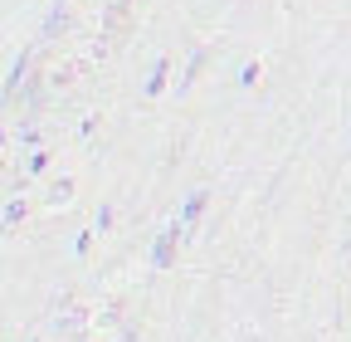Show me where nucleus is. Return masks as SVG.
I'll return each mask as SVG.
<instances>
[{
  "label": "nucleus",
  "instance_id": "obj_4",
  "mask_svg": "<svg viewBox=\"0 0 351 342\" xmlns=\"http://www.w3.org/2000/svg\"><path fill=\"white\" fill-rule=\"evenodd\" d=\"M166 73H171V64L156 59V64H152V78H147V93H161V89H166Z\"/></svg>",
  "mask_w": 351,
  "mask_h": 342
},
{
  "label": "nucleus",
  "instance_id": "obj_1",
  "mask_svg": "<svg viewBox=\"0 0 351 342\" xmlns=\"http://www.w3.org/2000/svg\"><path fill=\"white\" fill-rule=\"evenodd\" d=\"M176 240H186L181 220H171V225L156 235V244H152V269H166V264H171V254H176Z\"/></svg>",
  "mask_w": 351,
  "mask_h": 342
},
{
  "label": "nucleus",
  "instance_id": "obj_5",
  "mask_svg": "<svg viewBox=\"0 0 351 342\" xmlns=\"http://www.w3.org/2000/svg\"><path fill=\"white\" fill-rule=\"evenodd\" d=\"M20 216H25V201H20V196H15V201H10V205H5V216H0V225H5V230H10V225H15V220H20Z\"/></svg>",
  "mask_w": 351,
  "mask_h": 342
},
{
  "label": "nucleus",
  "instance_id": "obj_6",
  "mask_svg": "<svg viewBox=\"0 0 351 342\" xmlns=\"http://www.w3.org/2000/svg\"><path fill=\"white\" fill-rule=\"evenodd\" d=\"M112 225V205H98V220H93V230H108Z\"/></svg>",
  "mask_w": 351,
  "mask_h": 342
},
{
  "label": "nucleus",
  "instance_id": "obj_7",
  "mask_svg": "<svg viewBox=\"0 0 351 342\" xmlns=\"http://www.w3.org/2000/svg\"><path fill=\"white\" fill-rule=\"evenodd\" d=\"M93 235H98V230H83V235L73 240V254H88V244H93Z\"/></svg>",
  "mask_w": 351,
  "mask_h": 342
},
{
  "label": "nucleus",
  "instance_id": "obj_8",
  "mask_svg": "<svg viewBox=\"0 0 351 342\" xmlns=\"http://www.w3.org/2000/svg\"><path fill=\"white\" fill-rule=\"evenodd\" d=\"M254 78H258V64H244V69H239V89H249Z\"/></svg>",
  "mask_w": 351,
  "mask_h": 342
},
{
  "label": "nucleus",
  "instance_id": "obj_3",
  "mask_svg": "<svg viewBox=\"0 0 351 342\" xmlns=\"http://www.w3.org/2000/svg\"><path fill=\"white\" fill-rule=\"evenodd\" d=\"M205 201H210V191H191L186 196V205H181V216H176V220H181V230L191 235V225L200 220V210H205Z\"/></svg>",
  "mask_w": 351,
  "mask_h": 342
},
{
  "label": "nucleus",
  "instance_id": "obj_2",
  "mask_svg": "<svg viewBox=\"0 0 351 342\" xmlns=\"http://www.w3.org/2000/svg\"><path fill=\"white\" fill-rule=\"evenodd\" d=\"M25 69H29V54L20 49V54L10 59V73H5V89H0V98H5V103H10V98L20 93V78H25Z\"/></svg>",
  "mask_w": 351,
  "mask_h": 342
}]
</instances>
